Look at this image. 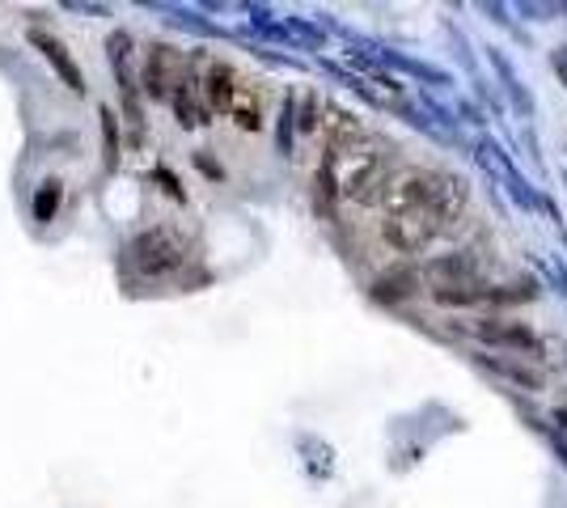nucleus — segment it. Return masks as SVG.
Returning <instances> with one entry per match:
<instances>
[{"mask_svg":"<svg viewBox=\"0 0 567 508\" xmlns=\"http://www.w3.org/2000/svg\"><path fill=\"white\" fill-rule=\"evenodd\" d=\"M415 289H420V271H394L378 284V297L381 301H399V297H411Z\"/></svg>","mask_w":567,"mask_h":508,"instance_id":"obj_10","label":"nucleus"},{"mask_svg":"<svg viewBox=\"0 0 567 508\" xmlns=\"http://www.w3.org/2000/svg\"><path fill=\"white\" fill-rule=\"evenodd\" d=\"M322 178L343 199L378 204L385 191V148L378 141H369L364 132L352 141H334L327 153V166H322Z\"/></svg>","mask_w":567,"mask_h":508,"instance_id":"obj_2","label":"nucleus"},{"mask_svg":"<svg viewBox=\"0 0 567 508\" xmlns=\"http://www.w3.org/2000/svg\"><path fill=\"white\" fill-rule=\"evenodd\" d=\"M30 43H34V51L48 60L51 69H55V76L69 85L72 94H81L85 90V76H81V69H76V60L69 55V48L51 34V30H43V25H30Z\"/></svg>","mask_w":567,"mask_h":508,"instance_id":"obj_6","label":"nucleus"},{"mask_svg":"<svg viewBox=\"0 0 567 508\" xmlns=\"http://www.w3.org/2000/svg\"><path fill=\"white\" fill-rule=\"evenodd\" d=\"M478 361L487 364L496 377H504V382H513V386L520 390H543L546 386V373L538 369V364H529L525 356H478Z\"/></svg>","mask_w":567,"mask_h":508,"instance_id":"obj_8","label":"nucleus"},{"mask_svg":"<svg viewBox=\"0 0 567 508\" xmlns=\"http://www.w3.org/2000/svg\"><path fill=\"white\" fill-rule=\"evenodd\" d=\"M178 76H183V64H178L174 48L148 51V60H144V85H148V94L169 97L174 94V85H178Z\"/></svg>","mask_w":567,"mask_h":508,"instance_id":"obj_7","label":"nucleus"},{"mask_svg":"<svg viewBox=\"0 0 567 508\" xmlns=\"http://www.w3.org/2000/svg\"><path fill=\"white\" fill-rule=\"evenodd\" d=\"M462 331L483 339V343H492V348H508V352H517L525 361H534V356L546 352V343L525 322H508V318H474V322H462Z\"/></svg>","mask_w":567,"mask_h":508,"instance_id":"obj_5","label":"nucleus"},{"mask_svg":"<svg viewBox=\"0 0 567 508\" xmlns=\"http://www.w3.org/2000/svg\"><path fill=\"white\" fill-rule=\"evenodd\" d=\"M229 120L237 123V127H246V132H255L262 123V111H259V97H255V90H246V85H237L234 102H229V111H225Z\"/></svg>","mask_w":567,"mask_h":508,"instance_id":"obj_9","label":"nucleus"},{"mask_svg":"<svg viewBox=\"0 0 567 508\" xmlns=\"http://www.w3.org/2000/svg\"><path fill=\"white\" fill-rule=\"evenodd\" d=\"M381 199H385V220H381L385 242L402 255H420L462 212L466 187H462V178H450V174L402 169L394 178H385Z\"/></svg>","mask_w":567,"mask_h":508,"instance_id":"obj_1","label":"nucleus"},{"mask_svg":"<svg viewBox=\"0 0 567 508\" xmlns=\"http://www.w3.org/2000/svg\"><path fill=\"white\" fill-rule=\"evenodd\" d=\"M127 255H132V267L144 280H169L178 267L187 263V246L178 242L169 229H144Z\"/></svg>","mask_w":567,"mask_h":508,"instance_id":"obj_4","label":"nucleus"},{"mask_svg":"<svg viewBox=\"0 0 567 508\" xmlns=\"http://www.w3.org/2000/svg\"><path fill=\"white\" fill-rule=\"evenodd\" d=\"M420 284H427V292L445 305H483L487 301V276L483 267L474 263L471 255H445V259H432L420 271Z\"/></svg>","mask_w":567,"mask_h":508,"instance_id":"obj_3","label":"nucleus"},{"mask_svg":"<svg viewBox=\"0 0 567 508\" xmlns=\"http://www.w3.org/2000/svg\"><path fill=\"white\" fill-rule=\"evenodd\" d=\"M55 208H60V183H43V191L34 195V217L51 220L55 217Z\"/></svg>","mask_w":567,"mask_h":508,"instance_id":"obj_11","label":"nucleus"}]
</instances>
